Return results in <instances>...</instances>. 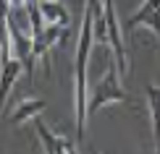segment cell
<instances>
[{"instance_id":"1","label":"cell","mask_w":160,"mask_h":154,"mask_svg":"<svg viewBox=\"0 0 160 154\" xmlns=\"http://www.w3.org/2000/svg\"><path fill=\"white\" fill-rule=\"evenodd\" d=\"M113 102H129V94H126V89L121 86V76H118L116 63L110 60L105 76L92 86V97H87V120L95 118L100 107L113 105Z\"/></svg>"},{"instance_id":"2","label":"cell","mask_w":160,"mask_h":154,"mask_svg":"<svg viewBox=\"0 0 160 154\" xmlns=\"http://www.w3.org/2000/svg\"><path fill=\"white\" fill-rule=\"evenodd\" d=\"M102 11H105V37H108V47H110V60L116 63L118 76L123 78L129 73V50L123 44V29L118 24L113 0H102Z\"/></svg>"},{"instance_id":"3","label":"cell","mask_w":160,"mask_h":154,"mask_svg":"<svg viewBox=\"0 0 160 154\" xmlns=\"http://www.w3.org/2000/svg\"><path fill=\"white\" fill-rule=\"evenodd\" d=\"M126 31H137L139 26L152 29L160 39V0H142V5L126 18Z\"/></svg>"},{"instance_id":"4","label":"cell","mask_w":160,"mask_h":154,"mask_svg":"<svg viewBox=\"0 0 160 154\" xmlns=\"http://www.w3.org/2000/svg\"><path fill=\"white\" fill-rule=\"evenodd\" d=\"M34 128H37V136H39V141H42L45 152H50V154H71V152H76V141H71V138H66V136H58L55 131H50L48 123L39 115L34 118Z\"/></svg>"},{"instance_id":"5","label":"cell","mask_w":160,"mask_h":154,"mask_svg":"<svg viewBox=\"0 0 160 154\" xmlns=\"http://www.w3.org/2000/svg\"><path fill=\"white\" fill-rule=\"evenodd\" d=\"M39 16H42V24L61 26V29H68V24H71L68 11L58 0H39Z\"/></svg>"},{"instance_id":"6","label":"cell","mask_w":160,"mask_h":154,"mask_svg":"<svg viewBox=\"0 0 160 154\" xmlns=\"http://www.w3.org/2000/svg\"><path fill=\"white\" fill-rule=\"evenodd\" d=\"M45 107H48L45 99H24V102H18V107L11 112V125H21V123H26V120L42 115Z\"/></svg>"},{"instance_id":"7","label":"cell","mask_w":160,"mask_h":154,"mask_svg":"<svg viewBox=\"0 0 160 154\" xmlns=\"http://www.w3.org/2000/svg\"><path fill=\"white\" fill-rule=\"evenodd\" d=\"M147 105L152 115V138H155V149L160 146V89L158 86H147Z\"/></svg>"}]
</instances>
